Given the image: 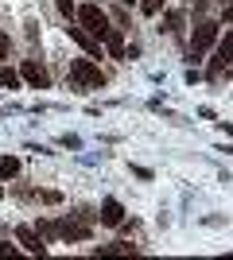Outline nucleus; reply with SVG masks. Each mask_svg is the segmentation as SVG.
<instances>
[{"mask_svg": "<svg viewBox=\"0 0 233 260\" xmlns=\"http://www.w3.org/2000/svg\"><path fill=\"white\" fill-rule=\"evenodd\" d=\"M101 82H105V74L93 58H74L70 62V86L74 89H101Z\"/></svg>", "mask_w": 233, "mask_h": 260, "instance_id": "1", "label": "nucleus"}, {"mask_svg": "<svg viewBox=\"0 0 233 260\" xmlns=\"http://www.w3.org/2000/svg\"><path fill=\"white\" fill-rule=\"evenodd\" d=\"M74 16H78V23H82V27H86V31L93 35V39H97V43H101V35H105V31L113 27V23H109V16H105V12H101L97 4H82V8H78Z\"/></svg>", "mask_w": 233, "mask_h": 260, "instance_id": "2", "label": "nucleus"}, {"mask_svg": "<svg viewBox=\"0 0 233 260\" xmlns=\"http://www.w3.org/2000/svg\"><path fill=\"white\" fill-rule=\"evenodd\" d=\"M214 43H218V23H214V20L198 23V27H194V35H190V58H194V62H202V58H206V51H210Z\"/></svg>", "mask_w": 233, "mask_h": 260, "instance_id": "3", "label": "nucleus"}, {"mask_svg": "<svg viewBox=\"0 0 233 260\" xmlns=\"http://www.w3.org/2000/svg\"><path fill=\"white\" fill-rule=\"evenodd\" d=\"M20 78H23L31 89H47V86H51L47 66H43V62H35V58H23V62H20Z\"/></svg>", "mask_w": 233, "mask_h": 260, "instance_id": "4", "label": "nucleus"}, {"mask_svg": "<svg viewBox=\"0 0 233 260\" xmlns=\"http://www.w3.org/2000/svg\"><path fill=\"white\" fill-rule=\"evenodd\" d=\"M233 66V31H225V39H218V54L210 62V78H222Z\"/></svg>", "mask_w": 233, "mask_h": 260, "instance_id": "5", "label": "nucleus"}, {"mask_svg": "<svg viewBox=\"0 0 233 260\" xmlns=\"http://www.w3.org/2000/svg\"><path fill=\"white\" fill-rule=\"evenodd\" d=\"M66 35H70V39H74V43L89 54V58H101V43H97V39H93V35L86 31V27H82V23H70V27H66Z\"/></svg>", "mask_w": 233, "mask_h": 260, "instance_id": "6", "label": "nucleus"}, {"mask_svg": "<svg viewBox=\"0 0 233 260\" xmlns=\"http://www.w3.org/2000/svg\"><path fill=\"white\" fill-rule=\"evenodd\" d=\"M16 241H20V245H23L27 252H31V256H47L43 237H39V233H35L31 225H20V229H16Z\"/></svg>", "mask_w": 233, "mask_h": 260, "instance_id": "7", "label": "nucleus"}, {"mask_svg": "<svg viewBox=\"0 0 233 260\" xmlns=\"http://www.w3.org/2000/svg\"><path fill=\"white\" fill-rule=\"evenodd\" d=\"M101 225H109V229H117V225H124V206L117 202V198H105L101 202Z\"/></svg>", "mask_w": 233, "mask_h": 260, "instance_id": "8", "label": "nucleus"}, {"mask_svg": "<svg viewBox=\"0 0 233 260\" xmlns=\"http://www.w3.org/2000/svg\"><path fill=\"white\" fill-rule=\"evenodd\" d=\"M58 237L62 241H89V225H82L74 217H62L58 221Z\"/></svg>", "mask_w": 233, "mask_h": 260, "instance_id": "9", "label": "nucleus"}, {"mask_svg": "<svg viewBox=\"0 0 233 260\" xmlns=\"http://www.w3.org/2000/svg\"><path fill=\"white\" fill-rule=\"evenodd\" d=\"M101 43H105V54H109V58H124V39H121L117 27H109V31L101 35Z\"/></svg>", "mask_w": 233, "mask_h": 260, "instance_id": "10", "label": "nucleus"}, {"mask_svg": "<svg viewBox=\"0 0 233 260\" xmlns=\"http://www.w3.org/2000/svg\"><path fill=\"white\" fill-rule=\"evenodd\" d=\"M23 78H20V70H12V66H0V89H16Z\"/></svg>", "mask_w": 233, "mask_h": 260, "instance_id": "11", "label": "nucleus"}, {"mask_svg": "<svg viewBox=\"0 0 233 260\" xmlns=\"http://www.w3.org/2000/svg\"><path fill=\"white\" fill-rule=\"evenodd\" d=\"M0 175H4V179L20 175V159H16V155H0Z\"/></svg>", "mask_w": 233, "mask_h": 260, "instance_id": "12", "label": "nucleus"}, {"mask_svg": "<svg viewBox=\"0 0 233 260\" xmlns=\"http://www.w3.org/2000/svg\"><path fill=\"white\" fill-rule=\"evenodd\" d=\"M167 31H171V35L183 31V16H179V12H167Z\"/></svg>", "mask_w": 233, "mask_h": 260, "instance_id": "13", "label": "nucleus"}, {"mask_svg": "<svg viewBox=\"0 0 233 260\" xmlns=\"http://www.w3.org/2000/svg\"><path fill=\"white\" fill-rule=\"evenodd\" d=\"M159 8H163V0H140V12H144V16H159Z\"/></svg>", "mask_w": 233, "mask_h": 260, "instance_id": "14", "label": "nucleus"}, {"mask_svg": "<svg viewBox=\"0 0 233 260\" xmlns=\"http://www.w3.org/2000/svg\"><path fill=\"white\" fill-rule=\"evenodd\" d=\"M39 237H58V221H39Z\"/></svg>", "mask_w": 233, "mask_h": 260, "instance_id": "15", "label": "nucleus"}, {"mask_svg": "<svg viewBox=\"0 0 233 260\" xmlns=\"http://www.w3.org/2000/svg\"><path fill=\"white\" fill-rule=\"evenodd\" d=\"M8 51H12V39L4 31H0V62H4V58H8Z\"/></svg>", "mask_w": 233, "mask_h": 260, "instance_id": "16", "label": "nucleus"}, {"mask_svg": "<svg viewBox=\"0 0 233 260\" xmlns=\"http://www.w3.org/2000/svg\"><path fill=\"white\" fill-rule=\"evenodd\" d=\"M58 12H62V16L70 20V16H74V0H58Z\"/></svg>", "mask_w": 233, "mask_h": 260, "instance_id": "17", "label": "nucleus"}, {"mask_svg": "<svg viewBox=\"0 0 233 260\" xmlns=\"http://www.w3.org/2000/svg\"><path fill=\"white\" fill-rule=\"evenodd\" d=\"M225 20H233V4H225Z\"/></svg>", "mask_w": 233, "mask_h": 260, "instance_id": "18", "label": "nucleus"}, {"mask_svg": "<svg viewBox=\"0 0 233 260\" xmlns=\"http://www.w3.org/2000/svg\"><path fill=\"white\" fill-rule=\"evenodd\" d=\"M121 4H136V0H121Z\"/></svg>", "mask_w": 233, "mask_h": 260, "instance_id": "19", "label": "nucleus"}, {"mask_svg": "<svg viewBox=\"0 0 233 260\" xmlns=\"http://www.w3.org/2000/svg\"><path fill=\"white\" fill-rule=\"evenodd\" d=\"M190 4H202V0H190Z\"/></svg>", "mask_w": 233, "mask_h": 260, "instance_id": "20", "label": "nucleus"}, {"mask_svg": "<svg viewBox=\"0 0 233 260\" xmlns=\"http://www.w3.org/2000/svg\"><path fill=\"white\" fill-rule=\"evenodd\" d=\"M222 4H233V0H222Z\"/></svg>", "mask_w": 233, "mask_h": 260, "instance_id": "21", "label": "nucleus"}]
</instances>
